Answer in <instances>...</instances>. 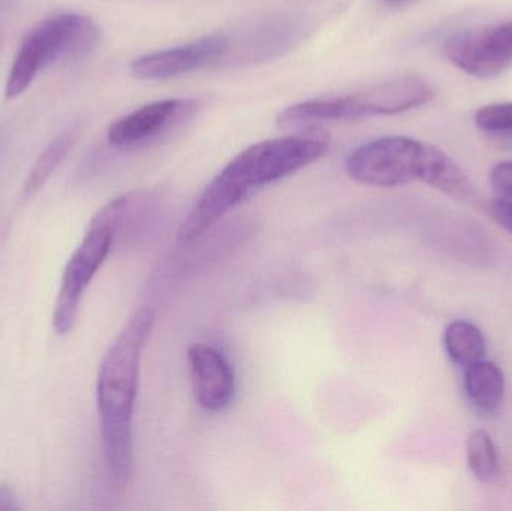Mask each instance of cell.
<instances>
[{
  "label": "cell",
  "mask_w": 512,
  "mask_h": 511,
  "mask_svg": "<svg viewBox=\"0 0 512 511\" xmlns=\"http://www.w3.org/2000/svg\"><path fill=\"white\" fill-rule=\"evenodd\" d=\"M328 149L330 137L319 126L249 146L207 185L180 225L177 239L195 242L254 192L315 164Z\"/></svg>",
  "instance_id": "obj_1"
},
{
  "label": "cell",
  "mask_w": 512,
  "mask_h": 511,
  "mask_svg": "<svg viewBox=\"0 0 512 511\" xmlns=\"http://www.w3.org/2000/svg\"><path fill=\"white\" fill-rule=\"evenodd\" d=\"M153 309L132 314L116 341L108 348L96 384L102 449L111 483L126 488L134 474L135 401L140 384L141 360L155 327Z\"/></svg>",
  "instance_id": "obj_2"
},
{
  "label": "cell",
  "mask_w": 512,
  "mask_h": 511,
  "mask_svg": "<svg viewBox=\"0 0 512 511\" xmlns=\"http://www.w3.org/2000/svg\"><path fill=\"white\" fill-rule=\"evenodd\" d=\"M433 89L417 75L394 78L349 95L312 99L285 108L277 117L280 128H316L322 123L355 122L375 116H393L432 101Z\"/></svg>",
  "instance_id": "obj_3"
},
{
  "label": "cell",
  "mask_w": 512,
  "mask_h": 511,
  "mask_svg": "<svg viewBox=\"0 0 512 511\" xmlns=\"http://www.w3.org/2000/svg\"><path fill=\"white\" fill-rule=\"evenodd\" d=\"M101 39L98 24L83 14H60L39 23L24 39L6 80L5 95H23L51 63L90 53Z\"/></svg>",
  "instance_id": "obj_4"
},
{
  "label": "cell",
  "mask_w": 512,
  "mask_h": 511,
  "mask_svg": "<svg viewBox=\"0 0 512 511\" xmlns=\"http://www.w3.org/2000/svg\"><path fill=\"white\" fill-rule=\"evenodd\" d=\"M128 200L129 194L122 195L102 207L93 216L83 242L69 258L53 312L54 329L59 335H66L74 327L84 291L113 248Z\"/></svg>",
  "instance_id": "obj_5"
},
{
  "label": "cell",
  "mask_w": 512,
  "mask_h": 511,
  "mask_svg": "<svg viewBox=\"0 0 512 511\" xmlns=\"http://www.w3.org/2000/svg\"><path fill=\"white\" fill-rule=\"evenodd\" d=\"M424 144L403 135L378 138L355 149L346 159V171L357 183L396 188L420 180Z\"/></svg>",
  "instance_id": "obj_6"
},
{
  "label": "cell",
  "mask_w": 512,
  "mask_h": 511,
  "mask_svg": "<svg viewBox=\"0 0 512 511\" xmlns=\"http://www.w3.org/2000/svg\"><path fill=\"white\" fill-rule=\"evenodd\" d=\"M444 54L466 74L496 77L512 65V21L456 33L445 41Z\"/></svg>",
  "instance_id": "obj_7"
},
{
  "label": "cell",
  "mask_w": 512,
  "mask_h": 511,
  "mask_svg": "<svg viewBox=\"0 0 512 511\" xmlns=\"http://www.w3.org/2000/svg\"><path fill=\"white\" fill-rule=\"evenodd\" d=\"M233 42L225 33H213L197 41L144 54L132 62L131 74L138 80L164 81L228 62Z\"/></svg>",
  "instance_id": "obj_8"
},
{
  "label": "cell",
  "mask_w": 512,
  "mask_h": 511,
  "mask_svg": "<svg viewBox=\"0 0 512 511\" xmlns=\"http://www.w3.org/2000/svg\"><path fill=\"white\" fill-rule=\"evenodd\" d=\"M200 101L192 98H171L144 105L111 123L108 141L120 149L144 146L173 131L195 116Z\"/></svg>",
  "instance_id": "obj_9"
},
{
  "label": "cell",
  "mask_w": 512,
  "mask_h": 511,
  "mask_svg": "<svg viewBox=\"0 0 512 511\" xmlns=\"http://www.w3.org/2000/svg\"><path fill=\"white\" fill-rule=\"evenodd\" d=\"M195 399L204 410L222 413L236 393V377L227 357L212 345L194 344L188 350Z\"/></svg>",
  "instance_id": "obj_10"
},
{
  "label": "cell",
  "mask_w": 512,
  "mask_h": 511,
  "mask_svg": "<svg viewBox=\"0 0 512 511\" xmlns=\"http://www.w3.org/2000/svg\"><path fill=\"white\" fill-rule=\"evenodd\" d=\"M420 182L427 183L457 200H469L474 195V185L468 174L451 156L433 144H424Z\"/></svg>",
  "instance_id": "obj_11"
},
{
  "label": "cell",
  "mask_w": 512,
  "mask_h": 511,
  "mask_svg": "<svg viewBox=\"0 0 512 511\" xmlns=\"http://www.w3.org/2000/svg\"><path fill=\"white\" fill-rule=\"evenodd\" d=\"M505 387L504 372L495 363L481 360L466 368V398L478 413H496L504 402Z\"/></svg>",
  "instance_id": "obj_12"
},
{
  "label": "cell",
  "mask_w": 512,
  "mask_h": 511,
  "mask_svg": "<svg viewBox=\"0 0 512 511\" xmlns=\"http://www.w3.org/2000/svg\"><path fill=\"white\" fill-rule=\"evenodd\" d=\"M444 347L451 362L465 369L484 360L487 354L483 332L465 320L448 324L444 332Z\"/></svg>",
  "instance_id": "obj_13"
},
{
  "label": "cell",
  "mask_w": 512,
  "mask_h": 511,
  "mask_svg": "<svg viewBox=\"0 0 512 511\" xmlns=\"http://www.w3.org/2000/svg\"><path fill=\"white\" fill-rule=\"evenodd\" d=\"M77 138V129H68V131L63 132V134L57 135V137L45 147L44 152L36 159L35 165H33L29 177H27L26 185H24L26 195L36 194L39 189H42V186L53 176L57 167L65 161L66 156L71 152L74 144L77 143Z\"/></svg>",
  "instance_id": "obj_14"
},
{
  "label": "cell",
  "mask_w": 512,
  "mask_h": 511,
  "mask_svg": "<svg viewBox=\"0 0 512 511\" xmlns=\"http://www.w3.org/2000/svg\"><path fill=\"white\" fill-rule=\"evenodd\" d=\"M466 456L469 468L478 482L489 483L498 476V450L492 437L483 429H475L469 434Z\"/></svg>",
  "instance_id": "obj_15"
},
{
  "label": "cell",
  "mask_w": 512,
  "mask_h": 511,
  "mask_svg": "<svg viewBox=\"0 0 512 511\" xmlns=\"http://www.w3.org/2000/svg\"><path fill=\"white\" fill-rule=\"evenodd\" d=\"M475 125L490 137L512 141V102L480 108L475 114Z\"/></svg>",
  "instance_id": "obj_16"
},
{
  "label": "cell",
  "mask_w": 512,
  "mask_h": 511,
  "mask_svg": "<svg viewBox=\"0 0 512 511\" xmlns=\"http://www.w3.org/2000/svg\"><path fill=\"white\" fill-rule=\"evenodd\" d=\"M490 183L502 200L512 201V162H501L493 167Z\"/></svg>",
  "instance_id": "obj_17"
},
{
  "label": "cell",
  "mask_w": 512,
  "mask_h": 511,
  "mask_svg": "<svg viewBox=\"0 0 512 511\" xmlns=\"http://www.w3.org/2000/svg\"><path fill=\"white\" fill-rule=\"evenodd\" d=\"M490 215L501 227L512 234V201L502 200V198L493 201L490 204Z\"/></svg>",
  "instance_id": "obj_18"
},
{
  "label": "cell",
  "mask_w": 512,
  "mask_h": 511,
  "mask_svg": "<svg viewBox=\"0 0 512 511\" xmlns=\"http://www.w3.org/2000/svg\"><path fill=\"white\" fill-rule=\"evenodd\" d=\"M17 494L9 485H0V511H20Z\"/></svg>",
  "instance_id": "obj_19"
},
{
  "label": "cell",
  "mask_w": 512,
  "mask_h": 511,
  "mask_svg": "<svg viewBox=\"0 0 512 511\" xmlns=\"http://www.w3.org/2000/svg\"><path fill=\"white\" fill-rule=\"evenodd\" d=\"M384 2H387V3H405V2H409V0H384Z\"/></svg>",
  "instance_id": "obj_20"
},
{
  "label": "cell",
  "mask_w": 512,
  "mask_h": 511,
  "mask_svg": "<svg viewBox=\"0 0 512 511\" xmlns=\"http://www.w3.org/2000/svg\"><path fill=\"white\" fill-rule=\"evenodd\" d=\"M2 42H3L2 32H0V50H2Z\"/></svg>",
  "instance_id": "obj_21"
}]
</instances>
